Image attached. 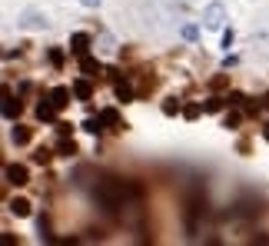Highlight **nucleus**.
I'll use <instances>...</instances> for the list:
<instances>
[{
	"mask_svg": "<svg viewBox=\"0 0 269 246\" xmlns=\"http://www.w3.org/2000/svg\"><path fill=\"white\" fill-rule=\"evenodd\" d=\"M136 196H140V186L136 183H123L117 176H103L93 190V200L106 213H113L117 207H127V200H136Z\"/></svg>",
	"mask_w": 269,
	"mask_h": 246,
	"instance_id": "obj_1",
	"label": "nucleus"
},
{
	"mask_svg": "<svg viewBox=\"0 0 269 246\" xmlns=\"http://www.w3.org/2000/svg\"><path fill=\"white\" fill-rule=\"evenodd\" d=\"M4 180H7L10 186H24V183H30V173H27L24 163H7V167H4Z\"/></svg>",
	"mask_w": 269,
	"mask_h": 246,
	"instance_id": "obj_2",
	"label": "nucleus"
},
{
	"mask_svg": "<svg viewBox=\"0 0 269 246\" xmlns=\"http://www.w3.org/2000/svg\"><path fill=\"white\" fill-rule=\"evenodd\" d=\"M203 20H206V27H209V30H220L223 20H226V10H223V4H209Z\"/></svg>",
	"mask_w": 269,
	"mask_h": 246,
	"instance_id": "obj_3",
	"label": "nucleus"
},
{
	"mask_svg": "<svg viewBox=\"0 0 269 246\" xmlns=\"http://www.w3.org/2000/svg\"><path fill=\"white\" fill-rule=\"evenodd\" d=\"M70 93H73V87H53V90H50V96H47V100L57 107V110H64V107L70 104Z\"/></svg>",
	"mask_w": 269,
	"mask_h": 246,
	"instance_id": "obj_4",
	"label": "nucleus"
},
{
	"mask_svg": "<svg viewBox=\"0 0 269 246\" xmlns=\"http://www.w3.org/2000/svg\"><path fill=\"white\" fill-rule=\"evenodd\" d=\"M87 47H90V33H73V37H70V50L77 57L87 54Z\"/></svg>",
	"mask_w": 269,
	"mask_h": 246,
	"instance_id": "obj_5",
	"label": "nucleus"
},
{
	"mask_svg": "<svg viewBox=\"0 0 269 246\" xmlns=\"http://www.w3.org/2000/svg\"><path fill=\"white\" fill-rule=\"evenodd\" d=\"M80 70L87 73V77H96V73H103V64H100V60H93V57L83 54V57H80Z\"/></svg>",
	"mask_w": 269,
	"mask_h": 246,
	"instance_id": "obj_6",
	"label": "nucleus"
},
{
	"mask_svg": "<svg viewBox=\"0 0 269 246\" xmlns=\"http://www.w3.org/2000/svg\"><path fill=\"white\" fill-rule=\"evenodd\" d=\"M57 113H60V110H57V107L50 104V100H43V104L37 107V120H43V123H53V120H57Z\"/></svg>",
	"mask_w": 269,
	"mask_h": 246,
	"instance_id": "obj_7",
	"label": "nucleus"
},
{
	"mask_svg": "<svg viewBox=\"0 0 269 246\" xmlns=\"http://www.w3.org/2000/svg\"><path fill=\"white\" fill-rule=\"evenodd\" d=\"M7 207H10V213H14V216H30V200H24V196H14Z\"/></svg>",
	"mask_w": 269,
	"mask_h": 246,
	"instance_id": "obj_8",
	"label": "nucleus"
},
{
	"mask_svg": "<svg viewBox=\"0 0 269 246\" xmlns=\"http://www.w3.org/2000/svg\"><path fill=\"white\" fill-rule=\"evenodd\" d=\"M20 110H24V107H20V100H14V96L7 93V100H4V117L17 120V117H20Z\"/></svg>",
	"mask_w": 269,
	"mask_h": 246,
	"instance_id": "obj_9",
	"label": "nucleus"
},
{
	"mask_svg": "<svg viewBox=\"0 0 269 246\" xmlns=\"http://www.w3.org/2000/svg\"><path fill=\"white\" fill-rule=\"evenodd\" d=\"M73 96H77V100H90V96H93L90 80H77V83H73Z\"/></svg>",
	"mask_w": 269,
	"mask_h": 246,
	"instance_id": "obj_10",
	"label": "nucleus"
},
{
	"mask_svg": "<svg viewBox=\"0 0 269 246\" xmlns=\"http://www.w3.org/2000/svg\"><path fill=\"white\" fill-rule=\"evenodd\" d=\"M10 136H14V143H17V146H27V143H30V127H20V123H17V127H14V133H10Z\"/></svg>",
	"mask_w": 269,
	"mask_h": 246,
	"instance_id": "obj_11",
	"label": "nucleus"
},
{
	"mask_svg": "<svg viewBox=\"0 0 269 246\" xmlns=\"http://www.w3.org/2000/svg\"><path fill=\"white\" fill-rule=\"evenodd\" d=\"M57 153H60V157H73V153H77V143H73L70 136H64V140L57 143Z\"/></svg>",
	"mask_w": 269,
	"mask_h": 246,
	"instance_id": "obj_12",
	"label": "nucleus"
},
{
	"mask_svg": "<svg viewBox=\"0 0 269 246\" xmlns=\"http://www.w3.org/2000/svg\"><path fill=\"white\" fill-rule=\"evenodd\" d=\"M113 90H117V100H123V104H130V100H133V90H130V83H120V80H117V87H113Z\"/></svg>",
	"mask_w": 269,
	"mask_h": 246,
	"instance_id": "obj_13",
	"label": "nucleus"
},
{
	"mask_svg": "<svg viewBox=\"0 0 269 246\" xmlns=\"http://www.w3.org/2000/svg\"><path fill=\"white\" fill-rule=\"evenodd\" d=\"M100 120H103V127H120V113L117 110H103Z\"/></svg>",
	"mask_w": 269,
	"mask_h": 246,
	"instance_id": "obj_14",
	"label": "nucleus"
},
{
	"mask_svg": "<svg viewBox=\"0 0 269 246\" xmlns=\"http://www.w3.org/2000/svg\"><path fill=\"white\" fill-rule=\"evenodd\" d=\"M83 130H87V133H100V130H103V120H100V117L83 120Z\"/></svg>",
	"mask_w": 269,
	"mask_h": 246,
	"instance_id": "obj_15",
	"label": "nucleus"
},
{
	"mask_svg": "<svg viewBox=\"0 0 269 246\" xmlns=\"http://www.w3.org/2000/svg\"><path fill=\"white\" fill-rule=\"evenodd\" d=\"M203 110H206V107H199V104H186V107H183V117H186V120H196Z\"/></svg>",
	"mask_w": 269,
	"mask_h": 246,
	"instance_id": "obj_16",
	"label": "nucleus"
},
{
	"mask_svg": "<svg viewBox=\"0 0 269 246\" xmlns=\"http://www.w3.org/2000/svg\"><path fill=\"white\" fill-rule=\"evenodd\" d=\"M226 104H230V100H220V96H213V100H206V113H220Z\"/></svg>",
	"mask_w": 269,
	"mask_h": 246,
	"instance_id": "obj_17",
	"label": "nucleus"
},
{
	"mask_svg": "<svg viewBox=\"0 0 269 246\" xmlns=\"http://www.w3.org/2000/svg\"><path fill=\"white\" fill-rule=\"evenodd\" d=\"M37 226H40V236H43V239H50V216H47V213H43V216L37 220Z\"/></svg>",
	"mask_w": 269,
	"mask_h": 246,
	"instance_id": "obj_18",
	"label": "nucleus"
},
{
	"mask_svg": "<svg viewBox=\"0 0 269 246\" xmlns=\"http://www.w3.org/2000/svg\"><path fill=\"white\" fill-rule=\"evenodd\" d=\"M50 157H53V153H50V150H43V146H40V150L33 153V163H40V167H43V163H50Z\"/></svg>",
	"mask_w": 269,
	"mask_h": 246,
	"instance_id": "obj_19",
	"label": "nucleus"
},
{
	"mask_svg": "<svg viewBox=\"0 0 269 246\" xmlns=\"http://www.w3.org/2000/svg\"><path fill=\"white\" fill-rule=\"evenodd\" d=\"M183 107H180V100H167V104H163V113H167V117H173V113H180Z\"/></svg>",
	"mask_w": 269,
	"mask_h": 246,
	"instance_id": "obj_20",
	"label": "nucleus"
},
{
	"mask_svg": "<svg viewBox=\"0 0 269 246\" xmlns=\"http://www.w3.org/2000/svg\"><path fill=\"white\" fill-rule=\"evenodd\" d=\"M226 83H230V77H226V73H220V77H213V80H209V87H213V90H223Z\"/></svg>",
	"mask_w": 269,
	"mask_h": 246,
	"instance_id": "obj_21",
	"label": "nucleus"
},
{
	"mask_svg": "<svg viewBox=\"0 0 269 246\" xmlns=\"http://www.w3.org/2000/svg\"><path fill=\"white\" fill-rule=\"evenodd\" d=\"M50 64H53V67H64V50H50Z\"/></svg>",
	"mask_w": 269,
	"mask_h": 246,
	"instance_id": "obj_22",
	"label": "nucleus"
},
{
	"mask_svg": "<svg viewBox=\"0 0 269 246\" xmlns=\"http://www.w3.org/2000/svg\"><path fill=\"white\" fill-rule=\"evenodd\" d=\"M223 127L236 130V127H239V113H226V120H223Z\"/></svg>",
	"mask_w": 269,
	"mask_h": 246,
	"instance_id": "obj_23",
	"label": "nucleus"
},
{
	"mask_svg": "<svg viewBox=\"0 0 269 246\" xmlns=\"http://www.w3.org/2000/svg\"><path fill=\"white\" fill-rule=\"evenodd\" d=\"M196 27H193V24H186V27H183V37H186V40H196Z\"/></svg>",
	"mask_w": 269,
	"mask_h": 246,
	"instance_id": "obj_24",
	"label": "nucleus"
},
{
	"mask_svg": "<svg viewBox=\"0 0 269 246\" xmlns=\"http://www.w3.org/2000/svg\"><path fill=\"white\" fill-rule=\"evenodd\" d=\"M223 47H233V30H223Z\"/></svg>",
	"mask_w": 269,
	"mask_h": 246,
	"instance_id": "obj_25",
	"label": "nucleus"
},
{
	"mask_svg": "<svg viewBox=\"0 0 269 246\" xmlns=\"http://www.w3.org/2000/svg\"><path fill=\"white\" fill-rule=\"evenodd\" d=\"M83 7H100V0H80Z\"/></svg>",
	"mask_w": 269,
	"mask_h": 246,
	"instance_id": "obj_26",
	"label": "nucleus"
},
{
	"mask_svg": "<svg viewBox=\"0 0 269 246\" xmlns=\"http://www.w3.org/2000/svg\"><path fill=\"white\" fill-rule=\"evenodd\" d=\"M262 107H266V110H269V93H266V96H262Z\"/></svg>",
	"mask_w": 269,
	"mask_h": 246,
	"instance_id": "obj_27",
	"label": "nucleus"
},
{
	"mask_svg": "<svg viewBox=\"0 0 269 246\" xmlns=\"http://www.w3.org/2000/svg\"><path fill=\"white\" fill-rule=\"evenodd\" d=\"M262 136H266V140H269V123H266V127H262Z\"/></svg>",
	"mask_w": 269,
	"mask_h": 246,
	"instance_id": "obj_28",
	"label": "nucleus"
}]
</instances>
